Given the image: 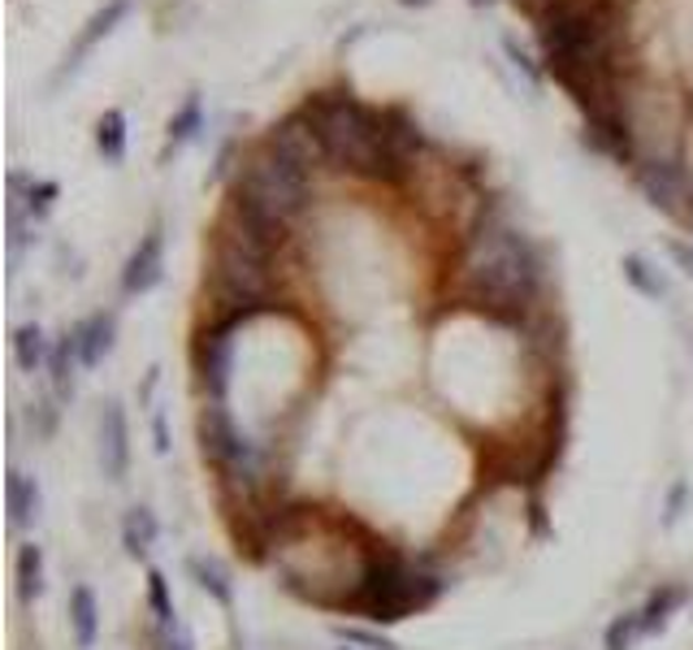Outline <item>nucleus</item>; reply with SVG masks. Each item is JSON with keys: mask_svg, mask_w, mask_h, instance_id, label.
<instances>
[{"mask_svg": "<svg viewBox=\"0 0 693 650\" xmlns=\"http://www.w3.org/2000/svg\"><path fill=\"white\" fill-rule=\"evenodd\" d=\"M542 291V256L538 248L507 226L503 217H486L459 256V296L490 312L495 321L525 326V312Z\"/></svg>", "mask_w": 693, "mask_h": 650, "instance_id": "obj_1", "label": "nucleus"}, {"mask_svg": "<svg viewBox=\"0 0 693 650\" xmlns=\"http://www.w3.org/2000/svg\"><path fill=\"white\" fill-rule=\"evenodd\" d=\"M273 248H265L260 239H251L239 221H221L217 239H213V260H208V291L221 303V312H239V317H260L273 312V274H269Z\"/></svg>", "mask_w": 693, "mask_h": 650, "instance_id": "obj_2", "label": "nucleus"}, {"mask_svg": "<svg viewBox=\"0 0 693 650\" xmlns=\"http://www.w3.org/2000/svg\"><path fill=\"white\" fill-rule=\"evenodd\" d=\"M299 113L312 122L334 169L360 174V178L382 174V113L364 109L346 92H317Z\"/></svg>", "mask_w": 693, "mask_h": 650, "instance_id": "obj_3", "label": "nucleus"}, {"mask_svg": "<svg viewBox=\"0 0 693 650\" xmlns=\"http://www.w3.org/2000/svg\"><path fill=\"white\" fill-rule=\"evenodd\" d=\"M446 581L438 572H425L416 564H407L395 550H369L364 572L355 581V590L346 595L351 607L369 611L377 625H399L412 611H425L430 602H438Z\"/></svg>", "mask_w": 693, "mask_h": 650, "instance_id": "obj_4", "label": "nucleus"}, {"mask_svg": "<svg viewBox=\"0 0 693 650\" xmlns=\"http://www.w3.org/2000/svg\"><path fill=\"white\" fill-rule=\"evenodd\" d=\"M199 447H204V460L217 464V473H221V482H226L230 491L251 495V491L260 486V477H265V455H260V447L235 425V416H230L226 403H217V400L204 403V412H199Z\"/></svg>", "mask_w": 693, "mask_h": 650, "instance_id": "obj_5", "label": "nucleus"}, {"mask_svg": "<svg viewBox=\"0 0 693 650\" xmlns=\"http://www.w3.org/2000/svg\"><path fill=\"white\" fill-rule=\"evenodd\" d=\"M230 196L260 204V208H269L273 217L291 221L296 213L308 208V200H312V187H308V174H299L296 165H287L278 152L260 148L244 161L239 183H235V192H230Z\"/></svg>", "mask_w": 693, "mask_h": 650, "instance_id": "obj_6", "label": "nucleus"}, {"mask_svg": "<svg viewBox=\"0 0 693 650\" xmlns=\"http://www.w3.org/2000/svg\"><path fill=\"white\" fill-rule=\"evenodd\" d=\"M248 317L239 312H221L196 343V369H199V386L204 395L217 403H226L230 395V364H235V330L244 326Z\"/></svg>", "mask_w": 693, "mask_h": 650, "instance_id": "obj_7", "label": "nucleus"}, {"mask_svg": "<svg viewBox=\"0 0 693 650\" xmlns=\"http://www.w3.org/2000/svg\"><path fill=\"white\" fill-rule=\"evenodd\" d=\"M425 144L416 117L407 109H382V183H403L416 165V152Z\"/></svg>", "mask_w": 693, "mask_h": 650, "instance_id": "obj_8", "label": "nucleus"}, {"mask_svg": "<svg viewBox=\"0 0 693 650\" xmlns=\"http://www.w3.org/2000/svg\"><path fill=\"white\" fill-rule=\"evenodd\" d=\"M96 455H100V473L108 482H126L131 473V425H126V407L117 400L100 403V421H96Z\"/></svg>", "mask_w": 693, "mask_h": 650, "instance_id": "obj_9", "label": "nucleus"}, {"mask_svg": "<svg viewBox=\"0 0 693 650\" xmlns=\"http://www.w3.org/2000/svg\"><path fill=\"white\" fill-rule=\"evenodd\" d=\"M269 152H278L287 165H296L299 174H312V169H321L330 156L321 148V140H317V131H312V122L303 117V113H291V117H282L273 131H269Z\"/></svg>", "mask_w": 693, "mask_h": 650, "instance_id": "obj_10", "label": "nucleus"}, {"mask_svg": "<svg viewBox=\"0 0 693 650\" xmlns=\"http://www.w3.org/2000/svg\"><path fill=\"white\" fill-rule=\"evenodd\" d=\"M638 187H642L645 200L654 204V208H668V213L685 208L681 200H690L693 192V183L685 178V169L676 165V156H650V161H642Z\"/></svg>", "mask_w": 693, "mask_h": 650, "instance_id": "obj_11", "label": "nucleus"}, {"mask_svg": "<svg viewBox=\"0 0 693 650\" xmlns=\"http://www.w3.org/2000/svg\"><path fill=\"white\" fill-rule=\"evenodd\" d=\"M581 144L590 152H598V156H611V161H633V117H629V109L594 113L586 122Z\"/></svg>", "mask_w": 693, "mask_h": 650, "instance_id": "obj_12", "label": "nucleus"}, {"mask_svg": "<svg viewBox=\"0 0 693 650\" xmlns=\"http://www.w3.org/2000/svg\"><path fill=\"white\" fill-rule=\"evenodd\" d=\"M161 278H165V235H161V226H152L148 235L139 239V248L126 256L122 296H148Z\"/></svg>", "mask_w": 693, "mask_h": 650, "instance_id": "obj_13", "label": "nucleus"}, {"mask_svg": "<svg viewBox=\"0 0 693 650\" xmlns=\"http://www.w3.org/2000/svg\"><path fill=\"white\" fill-rule=\"evenodd\" d=\"M74 339H79V364L83 369H96L100 360L113 351V343H117V317L100 308L87 321L74 326Z\"/></svg>", "mask_w": 693, "mask_h": 650, "instance_id": "obj_14", "label": "nucleus"}, {"mask_svg": "<svg viewBox=\"0 0 693 650\" xmlns=\"http://www.w3.org/2000/svg\"><path fill=\"white\" fill-rule=\"evenodd\" d=\"M4 503H9V525L13 529H31L44 512V495L35 486V477H27L22 468H9V482H4Z\"/></svg>", "mask_w": 693, "mask_h": 650, "instance_id": "obj_15", "label": "nucleus"}, {"mask_svg": "<svg viewBox=\"0 0 693 650\" xmlns=\"http://www.w3.org/2000/svg\"><path fill=\"white\" fill-rule=\"evenodd\" d=\"M226 217H230V221H239L251 239H260L265 248H282V244H287V221H282V217H273V213H269V208H260V204L230 196V213H226Z\"/></svg>", "mask_w": 693, "mask_h": 650, "instance_id": "obj_16", "label": "nucleus"}, {"mask_svg": "<svg viewBox=\"0 0 693 650\" xmlns=\"http://www.w3.org/2000/svg\"><path fill=\"white\" fill-rule=\"evenodd\" d=\"M65 611H70V633H74V647L79 650H92L100 638V602H96V590L92 586H70V602H65Z\"/></svg>", "mask_w": 693, "mask_h": 650, "instance_id": "obj_17", "label": "nucleus"}, {"mask_svg": "<svg viewBox=\"0 0 693 650\" xmlns=\"http://www.w3.org/2000/svg\"><path fill=\"white\" fill-rule=\"evenodd\" d=\"M156 534H161V525H156V512L148 503L126 507V516H122V550H126V559H148V550L156 547Z\"/></svg>", "mask_w": 693, "mask_h": 650, "instance_id": "obj_18", "label": "nucleus"}, {"mask_svg": "<svg viewBox=\"0 0 693 650\" xmlns=\"http://www.w3.org/2000/svg\"><path fill=\"white\" fill-rule=\"evenodd\" d=\"M685 599H690V590H685V586H672V581L654 586V590H650V599L638 607V611H642V633L645 638H650V633H663V629L672 625V616L685 607Z\"/></svg>", "mask_w": 693, "mask_h": 650, "instance_id": "obj_19", "label": "nucleus"}, {"mask_svg": "<svg viewBox=\"0 0 693 650\" xmlns=\"http://www.w3.org/2000/svg\"><path fill=\"white\" fill-rule=\"evenodd\" d=\"M126 9H131V0H108V4H104V9L96 13V18L87 22V31L79 35V44H74V52L65 56V70H74V65H79V61H83L87 52L96 49L100 40H104V35H108V31H113V27L122 22V18H126Z\"/></svg>", "mask_w": 693, "mask_h": 650, "instance_id": "obj_20", "label": "nucleus"}, {"mask_svg": "<svg viewBox=\"0 0 693 650\" xmlns=\"http://www.w3.org/2000/svg\"><path fill=\"white\" fill-rule=\"evenodd\" d=\"M74 369H79V339H74V330H65L52 343V360H49V378L56 400H70L74 395Z\"/></svg>", "mask_w": 693, "mask_h": 650, "instance_id": "obj_21", "label": "nucleus"}, {"mask_svg": "<svg viewBox=\"0 0 693 650\" xmlns=\"http://www.w3.org/2000/svg\"><path fill=\"white\" fill-rule=\"evenodd\" d=\"M187 572L196 577V586L213 602H221L226 611L235 607V586H230V577H226V568H221L217 559H208V555H192V559H187Z\"/></svg>", "mask_w": 693, "mask_h": 650, "instance_id": "obj_22", "label": "nucleus"}, {"mask_svg": "<svg viewBox=\"0 0 693 650\" xmlns=\"http://www.w3.org/2000/svg\"><path fill=\"white\" fill-rule=\"evenodd\" d=\"M40 595H44V547L22 543L18 547V599L31 607Z\"/></svg>", "mask_w": 693, "mask_h": 650, "instance_id": "obj_23", "label": "nucleus"}, {"mask_svg": "<svg viewBox=\"0 0 693 650\" xmlns=\"http://www.w3.org/2000/svg\"><path fill=\"white\" fill-rule=\"evenodd\" d=\"M13 360H18L27 373L44 369V364L52 360V343L44 339V330H40L35 321H27V326L13 330Z\"/></svg>", "mask_w": 693, "mask_h": 650, "instance_id": "obj_24", "label": "nucleus"}, {"mask_svg": "<svg viewBox=\"0 0 693 650\" xmlns=\"http://www.w3.org/2000/svg\"><path fill=\"white\" fill-rule=\"evenodd\" d=\"M96 148L108 165H117L126 156V113L122 109H104V117L96 122Z\"/></svg>", "mask_w": 693, "mask_h": 650, "instance_id": "obj_25", "label": "nucleus"}, {"mask_svg": "<svg viewBox=\"0 0 693 650\" xmlns=\"http://www.w3.org/2000/svg\"><path fill=\"white\" fill-rule=\"evenodd\" d=\"M624 282L638 291V296H645V300H663L668 296V282L654 274V265L645 260V256H624Z\"/></svg>", "mask_w": 693, "mask_h": 650, "instance_id": "obj_26", "label": "nucleus"}, {"mask_svg": "<svg viewBox=\"0 0 693 650\" xmlns=\"http://www.w3.org/2000/svg\"><path fill=\"white\" fill-rule=\"evenodd\" d=\"M9 187H13V196H27V213L40 221V217H49L52 200L61 196V187L56 183H31L27 174H9Z\"/></svg>", "mask_w": 693, "mask_h": 650, "instance_id": "obj_27", "label": "nucleus"}, {"mask_svg": "<svg viewBox=\"0 0 693 650\" xmlns=\"http://www.w3.org/2000/svg\"><path fill=\"white\" fill-rule=\"evenodd\" d=\"M148 607H152V620L156 629H169L178 625V611H174V595H169V581L161 568H148Z\"/></svg>", "mask_w": 693, "mask_h": 650, "instance_id": "obj_28", "label": "nucleus"}, {"mask_svg": "<svg viewBox=\"0 0 693 650\" xmlns=\"http://www.w3.org/2000/svg\"><path fill=\"white\" fill-rule=\"evenodd\" d=\"M638 638L642 633V611H624V616H616L611 625H607V633H602V650H633L638 647Z\"/></svg>", "mask_w": 693, "mask_h": 650, "instance_id": "obj_29", "label": "nucleus"}, {"mask_svg": "<svg viewBox=\"0 0 693 650\" xmlns=\"http://www.w3.org/2000/svg\"><path fill=\"white\" fill-rule=\"evenodd\" d=\"M204 126V109H199V96L183 104L174 117H169V148H183V144H192L196 140V131Z\"/></svg>", "mask_w": 693, "mask_h": 650, "instance_id": "obj_30", "label": "nucleus"}, {"mask_svg": "<svg viewBox=\"0 0 693 650\" xmlns=\"http://www.w3.org/2000/svg\"><path fill=\"white\" fill-rule=\"evenodd\" d=\"M334 638L355 650H399L395 638H386L382 629H364V625H334Z\"/></svg>", "mask_w": 693, "mask_h": 650, "instance_id": "obj_31", "label": "nucleus"}, {"mask_svg": "<svg viewBox=\"0 0 693 650\" xmlns=\"http://www.w3.org/2000/svg\"><path fill=\"white\" fill-rule=\"evenodd\" d=\"M156 650H192V633L187 625H169V629H156Z\"/></svg>", "mask_w": 693, "mask_h": 650, "instance_id": "obj_32", "label": "nucleus"}, {"mask_svg": "<svg viewBox=\"0 0 693 650\" xmlns=\"http://www.w3.org/2000/svg\"><path fill=\"white\" fill-rule=\"evenodd\" d=\"M685 499H690V486H685V482H676V486H672V495H668V512H663V525H668V529H672V525L681 520V512H685Z\"/></svg>", "mask_w": 693, "mask_h": 650, "instance_id": "obj_33", "label": "nucleus"}, {"mask_svg": "<svg viewBox=\"0 0 693 650\" xmlns=\"http://www.w3.org/2000/svg\"><path fill=\"white\" fill-rule=\"evenodd\" d=\"M503 49H507V56H511V61H516V70H520V74H525V79H529V83H538V70H534V61H529V56H525V49H520V44H516V40H503Z\"/></svg>", "mask_w": 693, "mask_h": 650, "instance_id": "obj_34", "label": "nucleus"}, {"mask_svg": "<svg viewBox=\"0 0 693 650\" xmlns=\"http://www.w3.org/2000/svg\"><path fill=\"white\" fill-rule=\"evenodd\" d=\"M668 251H672V260L681 265V274H685V278H693V248H690V244L672 239V244H668Z\"/></svg>", "mask_w": 693, "mask_h": 650, "instance_id": "obj_35", "label": "nucleus"}, {"mask_svg": "<svg viewBox=\"0 0 693 650\" xmlns=\"http://www.w3.org/2000/svg\"><path fill=\"white\" fill-rule=\"evenodd\" d=\"M152 434H156V451L169 455V430H165V416H161V412L152 416Z\"/></svg>", "mask_w": 693, "mask_h": 650, "instance_id": "obj_36", "label": "nucleus"}, {"mask_svg": "<svg viewBox=\"0 0 693 650\" xmlns=\"http://www.w3.org/2000/svg\"><path fill=\"white\" fill-rule=\"evenodd\" d=\"M403 4H407V9H425L430 0H403Z\"/></svg>", "mask_w": 693, "mask_h": 650, "instance_id": "obj_37", "label": "nucleus"}, {"mask_svg": "<svg viewBox=\"0 0 693 650\" xmlns=\"http://www.w3.org/2000/svg\"><path fill=\"white\" fill-rule=\"evenodd\" d=\"M473 4H495V0H473Z\"/></svg>", "mask_w": 693, "mask_h": 650, "instance_id": "obj_38", "label": "nucleus"}, {"mask_svg": "<svg viewBox=\"0 0 693 650\" xmlns=\"http://www.w3.org/2000/svg\"><path fill=\"white\" fill-rule=\"evenodd\" d=\"M343 650H355V647H343Z\"/></svg>", "mask_w": 693, "mask_h": 650, "instance_id": "obj_39", "label": "nucleus"}]
</instances>
